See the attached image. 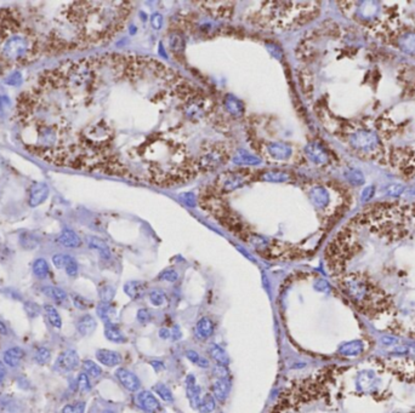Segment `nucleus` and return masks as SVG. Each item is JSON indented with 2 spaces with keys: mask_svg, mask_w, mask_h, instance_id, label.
Segmentation results:
<instances>
[{
  "mask_svg": "<svg viewBox=\"0 0 415 413\" xmlns=\"http://www.w3.org/2000/svg\"><path fill=\"white\" fill-rule=\"evenodd\" d=\"M33 45L28 37L24 36H11L4 42L1 47V52L9 61H20L22 59H27L32 54Z\"/></svg>",
  "mask_w": 415,
  "mask_h": 413,
  "instance_id": "nucleus-1",
  "label": "nucleus"
},
{
  "mask_svg": "<svg viewBox=\"0 0 415 413\" xmlns=\"http://www.w3.org/2000/svg\"><path fill=\"white\" fill-rule=\"evenodd\" d=\"M247 172H226L216 178V189L222 193L233 192L247 183Z\"/></svg>",
  "mask_w": 415,
  "mask_h": 413,
  "instance_id": "nucleus-2",
  "label": "nucleus"
},
{
  "mask_svg": "<svg viewBox=\"0 0 415 413\" xmlns=\"http://www.w3.org/2000/svg\"><path fill=\"white\" fill-rule=\"evenodd\" d=\"M79 362L81 360L78 353L73 349H68L59 355L55 367L61 372H72L79 366Z\"/></svg>",
  "mask_w": 415,
  "mask_h": 413,
  "instance_id": "nucleus-3",
  "label": "nucleus"
},
{
  "mask_svg": "<svg viewBox=\"0 0 415 413\" xmlns=\"http://www.w3.org/2000/svg\"><path fill=\"white\" fill-rule=\"evenodd\" d=\"M136 401L140 409L147 413H159L162 411V405L159 404L158 399L148 390L140 393L136 397Z\"/></svg>",
  "mask_w": 415,
  "mask_h": 413,
  "instance_id": "nucleus-4",
  "label": "nucleus"
},
{
  "mask_svg": "<svg viewBox=\"0 0 415 413\" xmlns=\"http://www.w3.org/2000/svg\"><path fill=\"white\" fill-rule=\"evenodd\" d=\"M116 377L127 392L136 393L139 392L140 388H141V382H140V379L137 378V375L132 374L129 370L121 367V369H118L116 371Z\"/></svg>",
  "mask_w": 415,
  "mask_h": 413,
  "instance_id": "nucleus-5",
  "label": "nucleus"
},
{
  "mask_svg": "<svg viewBox=\"0 0 415 413\" xmlns=\"http://www.w3.org/2000/svg\"><path fill=\"white\" fill-rule=\"evenodd\" d=\"M49 197V187L42 182L34 183L29 190L28 204L31 207H37L42 205Z\"/></svg>",
  "mask_w": 415,
  "mask_h": 413,
  "instance_id": "nucleus-6",
  "label": "nucleus"
},
{
  "mask_svg": "<svg viewBox=\"0 0 415 413\" xmlns=\"http://www.w3.org/2000/svg\"><path fill=\"white\" fill-rule=\"evenodd\" d=\"M186 394L189 402H191V406L198 410L199 402L202 399V392L201 387L197 385L196 378L193 374H188L186 377Z\"/></svg>",
  "mask_w": 415,
  "mask_h": 413,
  "instance_id": "nucleus-7",
  "label": "nucleus"
},
{
  "mask_svg": "<svg viewBox=\"0 0 415 413\" xmlns=\"http://www.w3.org/2000/svg\"><path fill=\"white\" fill-rule=\"evenodd\" d=\"M97 315L100 319L104 322L106 325H117V320H118V315H117V310L114 305L111 303H100L96 308Z\"/></svg>",
  "mask_w": 415,
  "mask_h": 413,
  "instance_id": "nucleus-8",
  "label": "nucleus"
},
{
  "mask_svg": "<svg viewBox=\"0 0 415 413\" xmlns=\"http://www.w3.org/2000/svg\"><path fill=\"white\" fill-rule=\"evenodd\" d=\"M266 148L269 154L276 160H287L291 155L290 147L286 143H281V142H270Z\"/></svg>",
  "mask_w": 415,
  "mask_h": 413,
  "instance_id": "nucleus-9",
  "label": "nucleus"
},
{
  "mask_svg": "<svg viewBox=\"0 0 415 413\" xmlns=\"http://www.w3.org/2000/svg\"><path fill=\"white\" fill-rule=\"evenodd\" d=\"M96 359L97 361L101 362L102 365L107 367H114L118 366L122 362V356L119 353L113 352V350L108 349H100L96 352Z\"/></svg>",
  "mask_w": 415,
  "mask_h": 413,
  "instance_id": "nucleus-10",
  "label": "nucleus"
},
{
  "mask_svg": "<svg viewBox=\"0 0 415 413\" xmlns=\"http://www.w3.org/2000/svg\"><path fill=\"white\" fill-rule=\"evenodd\" d=\"M229 382L227 380V378H217L211 385V392L212 396L215 397V400L220 402H225V400L227 399L229 393Z\"/></svg>",
  "mask_w": 415,
  "mask_h": 413,
  "instance_id": "nucleus-11",
  "label": "nucleus"
},
{
  "mask_svg": "<svg viewBox=\"0 0 415 413\" xmlns=\"http://www.w3.org/2000/svg\"><path fill=\"white\" fill-rule=\"evenodd\" d=\"M57 242L61 244L62 246L68 247V249H77V247L82 246V239L77 233H74L71 229H64L61 234L57 236Z\"/></svg>",
  "mask_w": 415,
  "mask_h": 413,
  "instance_id": "nucleus-12",
  "label": "nucleus"
},
{
  "mask_svg": "<svg viewBox=\"0 0 415 413\" xmlns=\"http://www.w3.org/2000/svg\"><path fill=\"white\" fill-rule=\"evenodd\" d=\"M214 322L211 321V319H209L208 316L202 317L199 319V321L197 322L196 329H194V334L199 339H208L214 334Z\"/></svg>",
  "mask_w": 415,
  "mask_h": 413,
  "instance_id": "nucleus-13",
  "label": "nucleus"
},
{
  "mask_svg": "<svg viewBox=\"0 0 415 413\" xmlns=\"http://www.w3.org/2000/svg\"><path fill=\"white\" fill-rule=\"evenodd\" d=\"M23 357H24V350L22 349V348L12 347L10 348V349L5 350L2 359H4L5 365H7V366L10 367H16L19 366L20 362L22 361Z\"/></svg>",
  "mask_w": 415,
  "mask_h": 413,
  "instance_id": "nucleus-14",
  "label": "nucleus"
},
{
  "mask_svg": "<svg viewBox=\"0 0 415 413\" xmlns=\"http://www.w3.org/2000/svg\"><path fill=\"white\" fill-rule=\"evenodd\" d=\"M87 245H89L90 249L95 250L102 259L111 258V250H109L108 245H107L104 240L100 239V237L89 236L87 237Z\"/></svg>",
  "mask_w": 415,
  "mask_h": 413,
  "instance_id": "nucleus-15",
  "label": "nucleus"
},
{
  "mask_svg": "<svg viewBox=\"0 0 415 413\" xmlns=\"http://www.w3.org/2000/svg\"><path fill=\"white\" fill-rule=\"evenodd\" d=\"M96 320L94 319V316L89 314H85L77 322V330H78L79 334L82 336H89L92 332L96 330Z\"/></svg>",
  "mask_w": 415,
  "mask_h": 413,
  "instance_id": "nucleus-16",
  "label": "nucleus"
},
{
  "mask_svg": "<svg viewBox=\"0 0 415 413\" xmlns=\"http://www.w3.org/2000/svg\"><path fill=\"white\" fill-rule=\"evenodd\" d=\"M124 292L132 299L142 298L146 294V285L140 281H129L125 284Z\"/></svg>",
  "mask_w": 415,
  "mask_h": 413,
  "instance_id": "nucleus-17",
  "label": "nucleus"
},
{
  "mask_svg": "<svg viewBox=\"0 0 415 413\" xmlns=\"http://www.w3.org/2000/svg\"><path fill=\"white\" fill-rule=\"evenodd\" d=\"M305 153H306V155L312 161L317 162V164H322V162H324L327 160L326 152L317 143L307 144L306 148H305Z\"/></svg>",
  "mask_w": 415,
  "mask_h": 413,
  "instance_id": "nucleus-18",
  "label": "nucleus"
},
{
  "mask_svg": "<svg viewBox=\"0 0 415 413\" xmlns=\"http://www.w3.org/2000/svg\"><path fill=\"white\" fill-rule=\"evenodd\" d=\"M209 354L211 356V359L216 362V365H221V366H228L229 364V357L227 355V353L222 349L221 347H219L217 344L210 345L209 348Z\"/></svg>",
  "mask_w": 415,
  "mask_h": 413,
  "instance_id": "nucleus-19",
  "label": "nucleus"
},
{
  "mask_svg": "<svg viewBox=\"0 0 415 413\" xmlns=\"http://www.w3.org/2000/svg\"><path fill=\"white\" fill-rule=\"evenodd\" d=\"M225 107H226L227 112L231 115H234V117H241L244 113L243 103L234 96H232V95L226 96V98H225Z\"/></svg>",
  "mask_w": 415,
  "mask_h": 413,
  "instance_id": "nucleus-20",
  "label": "nucleus"
},
{
  "mask_svg": "<svg viewBox=\"0 0 415 413\" xmlns=\"http://www.w3.org/2000/svg\"><path fill=\"white\" fill-rule=\"evenodd\" d=\"M104 336L108 340L113 343H125L126 337L117 325H106L104 327Z\"/></svg>",
  "mask_w": 415,
  "mask_h": 413,
  "instance_id": "nucleus-21",
  "label": "nucleus"
},
{
  "mask_svg": "<svg viewBox=\"0 0 415 413\" xmlns=\"http://www.w3.org/2000/svg\"><path fill=\"white\" fill-rule=\"evenodd\" d=\"M310 197H311V200L317 207H326L329 201L328 193L326 192V189H323V188L321 187H317L314 188V189H312L311 193H310Z\"/></svg>",
  "mask_w": 415,
  "mask_h": 413,
  "instance_id": "nucleus-22",
  "label": "nucleus"
},
{
  "mask_svg": "<svg viewBox=\"0 0 415 413\" xmlns=\"http://www.w3.org/2000/svg\"><path fill=\"white\" fill-rule=\"evenodd\" d=\"M42 291L45 296H47L49 298L55 300V302L60 303V304H62V303L67 299V294L63 291V290L60 289V287L45 286L42 287Z\"/></svg>",
  "mask_w": 415,
  "mask_h": 413,
  "instance_id": "nucleus-23",
  "label": "nucleus"
},
{
  "mask_svg": "<svg viewBox=\"0 0 415 413\" xmlns=\"http://www.w3.org/2000/svg\"><path fill=\"white\" fill-rule=\"evenodd\" d=\"M42 308H44V312L45 314H46L47 320H49L50 324H51L55 329H61L62 319L61 316H60L59 312L56 310V308L52 307L51 304H45Z\"/></svg>",
  "mask_w": 415,
  "mask_h": 413,
  "instance_id": "nucleus-24",
  "label": "nucleus"
},
{
  "mask_svg": "<svg viewBox=\"0 0 415 413\" xmlns=\"http://www.w3.org/2000/svg\"><path fill=\"white\" fill-rule=\"evenodd\" d=\"M233 162L234 164H239V165H257L261 161H260L259 157L249 154L248 152L239 150V152H237V154L234 155Z\"/></svg>",
  "mask_w": 415,
  "mask_h": 413,
  "instance_id": "nucleus-25",
  "label": "nucleus"
},
{
  "mask_svg": "<svg viewBox=\"0 0 415 413\" xmlns=\"http://www.w3.org/2000/svg\"><path fill=\"white\" fill-rule=\"evenodd\" d=\"M215 407H216L215 397L211 394H206L204 396H202L198 411L201 413H211L215 410Z\"/></svg>",
  "mask_w": 415,
  "mask_h": 413,
  "instance_id": "nucleus-26",
  "label": "nucleus"
},
{
  "mask_svg": "<svg viewBox=\"0 0 415 413\" xmlns=\"http://www.w3.org/2000/svg\"><path fill=\"white\" fill-rule=\"evenodd\" d=\"M153 390L157 393L159 397H161L163 401L166 402H172L174 401V395H172L171 390L169 389V387H166L163 383H157L153 387Z\"/></svg>",
  "mask_w": 415,
  "mask_h": 413,
  "instance_id": "nucleus-27",
  "label": "nucleus"
},
{
  "mask_svg": "<svg viewBox=\"0 0 415 413\" xmlns=\"http://www.w3.org/2000/svg\"><path fill=\"white\" fill-rule=\"evenodd\" d=\"M33 273L39 279L46 277L47 274H49V264H47V262L42 258L37 259L33 264Z\"/></svg>",
  "mask_w": 415,
  "mask_h": 413,
  "instance_id": "nucleus-28",
  "label": "nucleus"
},
{
  "mask_svg": "<svg viewBox=\"0 0 415 413\" xmlns=\"http://www.w3.org/2000/svg\"><path fill=\"white\" fill-rule=\"evenodd\" d=\"M83 370L89 377L97 378L102 374V369L96 364V362L91 361V360H85L83 361Z\"/></svg>",
  "mask_w": 415,
  "mask_h": 413,
  "instance_id": "nucleus-29",
  "label": "nucleus"
},
{
  "mask_svg": "<svg viewBox=\"0 0 415 413\" xmlns=\"http://www.w3.org/2000/svg\"><path fill=\"white\" fill-rule=\"evenodd\" d=\"M116 290L111 285H102L99 289V296L102 303H111L114 298Z\"/></svg>",
  "mask_w": 415,
  "mask_h": 413,
  "instance_id": "nucleus-30",
  "label": "nucleus"
},
{
  "mask_svg": "<svg viewBox=\"0 0 415 413\" xmlns=\"http://www.w3.org/2000/svg\"><path fill=\"white\" fill-rule=\"evenodd\" d=\"M50 359H51V352H50L47 348H37L36 352H34V361H36L37 364L45 365L50 361Z\"/></svg>",
  "mask_w": 415,
  "mask_h": 413,
  "instance_id": "nucleus-31",
  "label": "nucleus"
},
{
  "mask_svg": "<svg viewBox=\"0 0 415 413\" xmlns=\"http://www.w3.org/2000/svg\"><path fill=\"white\" fill-rule=\"evenodd\" d=\"M289 178L286 172L282 171H269L262 175V179L269 182H284Z\"/></svg>",
  "mask_w": 415,
  "mask_h": 413,
  "instance_id": "nucleus-32",
  "label": "nucleus"
},
{
  "mask_svg": "<svg viewBox=\"0 0 415 413\" xmlns=\"http://www.w3.org/2000/svg\"><path fill=\"white\" fill-rule=\"evenodd\" d=\"M149 300L156 307H161V305H163L166 302V296L164 291L159 289H154L149 292Z\"/></svg>",
  "mask_w": 415,
  "mask_h": 413,
  "instance_id": "nucleus-33",
  "label": "nucleus"
},
{
  "mask_svg": "<svg viewBox=\"0 0 415 413\" xmlns=\"http://www.w3.org/2000/svg\"><path fill=\"white\" fill-rule=\"evenodd\" d=\"M20 242H21V245L24 249L28 250L34 249V247L39 244L38 239H37L33 234H31V233H24V234H22L21 236H20Z\"/></svg>",
  "mask_w": 415,
  "mask_h": 413,
  "instance_id": "nucleus-34",
  "label": "nucleus"
},
{
  "mask_svg": "<svg viewBox=\"0 0 415 413\" xmlns=\"http://www.w3.org/2000/svg\"><path fill=\"white\" fill-rule=\"evenodd\" d=\"M72 300H73L74 307L78 308V309L81 310H86L92 307V302H90V300L85 298V297L79 296V295H76V294L72 295Z\"/></svg>",
  "mask_w": 415,
  "mask_h": 413,
  "instance_id": "nucleus-35",
  "label": "nucleus"
},
{
  "mask_svg": "<svg viewBox=\"0 0 415 413\" xmlns=\"http://www.w3.org/2000/svg\"><path fill=\"white\" fill-rule=\"evenodd\" d=\"M72 258H73V257L68 256V255L57 254L52 257V263H54L55 267L61 269V268H66V265L72 261Z\"/></svg>",
  "mask_w": 415,
  "mask_h": 413,
  "instance_id": "nucleus-36",
  "label": "nucleus"
},
{
  "mask_svg": "<svg viewBox=\"0 0 415 413\" xmlns=\"http://www.w3.org/2000/svg\"><path fill=\"white\" fill-rule=\"evenodd\" d=\"M77 384H78V389L82 393H87L91 390V383H90L89 375L85 372L78 375V380H77Z\"/></svg>",
  "mask_w": 415,
  "mask_h": 413,
  "instance_id": "nucleus-37",
  "label": "nucleus"
},
{
  "mask_svg": "<svg viewBox=\"0 0 415 413\" xmlns=\"http://www.w3.org/2000/svg\"><path fill=\"white\" fill-rule=\"evenodd\" d=\"M84 412H85V402H82V401L66 405L61 411V413H84Z\"/></svg>",
  "mask_w": 415,
  "mask_h": 413,
  "instance_id": "nucleus-38",
  "label": "nucleus"
},
{
  "mask_svg": "<svg viewBox=\"0 0 415 413\" xmlns=\"http://www.w3.org/2000/svg\"><path fill=\"white\" fill-rule=\"evenodd\" d=\"M23 307H24V312H26L27 315H28L29 317H32V319L39 316V314H41V307H39L37 303L26 302Z\"/></svg>",
  "mask_w": 415,
  "mask_h": 413,
  "instance_id": "nucleus-39",
  "label": "nucleus"
},
{
  "mask_svg": "<svg viewBox=\"0 0 415 413\" xmlns=\"http://www.w3.org/2000/svg\"><path fill=\"white\" fill-rule=\"evenodd\" d=\"M136 317L137 321L141 322V324H148V322L152 321V313L148 309H146V308H142V309L137 310Z\"/></svg>",
  "mask_w": 415,
  "mask_h": 413,
  "instance_id": "nucleus-40",
  "label": "nucleus"
},
{
  "mask_svg": "<svg viewBox=\"0 0 415 413\" xmlns=\"http://www.w3.org/2000/svg\"><path fill=\"white\" fill-rule=\"evenodd\" d=\"M158 279L163 280V281H167V282H175L177 279H179V274H177L176 270L167 269L159 275Z\"/></svg>",
  "mask_w": 415,
  "mask_h": 413,
  "instance_id": "nucleus-41",
  "label": "nucleus"
},
{
  "mask_svg": "<svg viewBox=\"0 0 415 413\" xmlns=\"http://www.w3.org/2000/svg\"><path fill=\"white\" fill-rule=\"evenodd\" d=\"M4 82L6 85H11V86L20 85L22 82V74L19 73V72H16V73L14 74H10L9 77L4 80Z\"/></svg>",
  "mask_w": 415,
  "mask_h": 413,
  "instance_id": "nucleus-42",
  "label": "nucleus"
},
{
  "mask_svg": "<svg viewBox=\"0 0 415 413\" xmlns=\"http://www.w3.org/2000/svg\"><path fill=\"white\" fill-rule=\"evenodd\" d=\"M64 269H66V273H67V275H68V276H71V277L77 276V274H78V263L76 262V259L72 258V261L66 265V268H64Z\"/></svg>",
  "mask_w": 415,
  "mask_h": 413,
  "instance_id": "nucleus-43",
  "label": "nucleus"
},
{
  "mask_svg": "<svg viewBox=\"0 0 415 413\" xmlns=\"http://www.w3.org/2000/svg\"><path fill=\"white\" fill-rule=\"evenodd\" d=\"M180 197H181L182 201L185 202L186 205H188V206L194 207L196 206V197H194L192 193H182V194H180Z\"/></svg>",
  "mask_w": 415,
  "mask_h": 413,
  "instance_id": "nucleus-44",
  "label": "nucleus"
},
{
  "mask_svg": "<svg viewBox=\"0 0 415 413\" xmlns=\"http://www.w3.org/2000/svg\"><path fill=\"white\" fill-rule=\"evenodd\" d=\"M214 374L216 375V378H227V375H228V370H227V366L216 365V366L214 367Z\"/></svg>",
  "mask_w": 415,
  "mask_h": 413,
  "instance_id": "nucleus-45",
  "label": "nucleus"
},
{
  "mask_svg": "<svg viewBox=\"0 0 415 413\" xmlns=\"http://www.w3.org/2000/svg\"><path fill=\"white\" fill-rule=\"evenodd\" d=\"M151 23H152V26L154 27V28L159 29L162 26H163V16H162V15H159V14L152 15Z\"/></svg>",
  "mask_w": 415,
  "mask_h": 413,
  "instance_id": "nucleus-46",
  "label": "nucleus"
},
{
  "mask_svg": "<svg viewBox=\"0 0 415 413\" xmlns=\"http://www.w3.org/2000/svg\"><path fill=\"white\" fill-rule=\"evenodd\" d=\"M186 356H187V359L189 360V361H192L193 364H196V365H198L199 360H201V357H202L201 355H199L197 352H194V350H187Z\"/></svg>",
  "mask_w": 415,
  "mask_h": 413,
  "instance_id": "nucleus-47",
  "label": "nucleus"
},
{
  "mask_svg": "<svg viewBox=\"0 0 415 413\" xmlns=\"http://www.w3.org/2000/svg\"><path fill=\"white\" fill-rule=\"evenodd\" d=\"M149 364H151V366L153 367V369L156 370L157 372H161V371H163L164 369H166V367H164V365H163V362H161V361H156V360H153V361H151Z\"/></svg>",
  "mask_w": 415,
  "mask_h": 413,
  "instance_id": "nucleus-48",
  "label": "nucleus"
},
{
  "mask_svg": "<svg viewBox=\"0 0 415 413\" xmlns=\"http://www.w3.org/2000/svg\"><path fill=\"white\" fill-rule=\"evenodd\" d=\"M159 337L163 338V339H169L171 337V331L169 329H162L159 331Z\"/></svg>",
  "mask_w": 415,
  "mask_h": 413,
  "instance_id": "nucleus-49",
  "label": "nucleus"
},
{
  "mask_svg": "<svg viewBox=\"0 0 415 413\" xmlns=\"http://www.w3.org/2000/svg\"><path fill=\"white\" fill-rule=\"evenodd\" d=\"M316 290H318V291H324V290H328V284H327L324 280H321V281H318V284L316 285Z\"/></svg>",
  "mask_w": 415,
  "mask_h": 413,
  "instance_id": "nucleus-50",
  "label": "nucleus"
},
{
  "mask_svg": "<svg viewBox=\"0 0 415 413\" xmlns=\"http://www.w3.org/2000/svg\"><path fill=\"white\" fill-rule=\"evenodd\" d=\"M5 377H6V369L2 362H0V383L5 379Z\"/></svg>",
  "mask_w": 415,
  "mask_h": 413,
  "instance_id": "nucleus-51",
  "label": "nucleus"
},
{
  "mask_svg": "<svg viewBox=\"0 0 415 413\" xmlns=\"http://www.w3.org/2000/svg\"><path fill=\"white\" fill-rule=\"evenodd\" d=\"M198 366L203 367V369H207V367H209V361H208L207 359H204V357H201V360H199L198 362Z\"/></svg>",
  "mask_w": 415,
  "mask_h": 413,
  "instance_id": "nucleus-52",
  "label": "nucleus"
},
{
  "mask_svg": "<svg viewBox=\"0 0 415 413\" xmlns=\"http://www.w3.org/2000/svg\"><path fill=\"white\" fill-rule=\"evenodd\" d=\"M0 334H7V327L1 320H0Z\"/></svg>",
  "mask_w": 415,
  "mask_h": 413,
  "instance_id": "nucleus-53",
  "label": "nucleus"
},
{
  "mask_svg": "<svg viewBox=\"0 0 415 413\" xmlns=\"http://www.w3.org/2000/svg\"><path fill=\"white\" fill-rule=\"evenodd\" d=\"M2 104H4V102H2V97L0 96V111L2 109Z\"/></svg>",
  "mask_w": 415,
  "mask_h": 413,
  "instance_id": "nucleus-54",
  "label": "nucleus"
},
{
  "mask_svg": "<svg viewBox=\"0 0 415 413\" xmlns=\"http://www.w3.org/2000/svg\"><path fill=\"white\" fill-rule=\"evenodd\" d=\"M104 413H116V412L112 411V410H106V411H104Z\"/></svg>",
  "mask_w": 415,
  "mask_h": 413,
  "instance_id": "nucleus-55",
  "label": "nucleus"
},
{
  "mask_svg": "<svg viewBox=\"0 0 415 413\" xmlns=\"http://www.w3.org/2000/svg\"><path fill=\"white\" fill-rule=\"evenodd\" d=\"M1 73H2V64L0 63V75H1Z\"/></svg>",
  "mask_w": 415,
  "mask_h": 413,
  "instance_id": "nucleus-56",
  "label": "nucleus"
}]
</instances>
